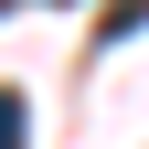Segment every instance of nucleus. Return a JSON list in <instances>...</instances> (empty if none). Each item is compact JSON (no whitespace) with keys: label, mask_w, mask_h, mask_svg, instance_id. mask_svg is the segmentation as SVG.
Here are the masks:
<instances>
[{"label":"nucleus","mask_w":149,"mask_h":149,"mask_svg":"<svg viewBox=\"0 0 149 149\" xmlns=\"http://www.w3.org/2000/svg\"><path fill=\"white\" fill-rule=\"evenodd\" d=\"M0 149H32V117H22V96L0 85Z\"/></svg>","instance_id":"f257e3e1"},{"label":"nucleus","mask_w":149,"mask_h":149,"mask_svg":"<svg viewBox=\"0 0 149 149\" xmlns=\"http://www.w3.org/2000/svg\"><path fill=\"white\" fill-rule=\"evenodd\" d=\"M0 22H11V0H0Z\"/></svg>","instance_id":"f03ea898"}]
</instances>
